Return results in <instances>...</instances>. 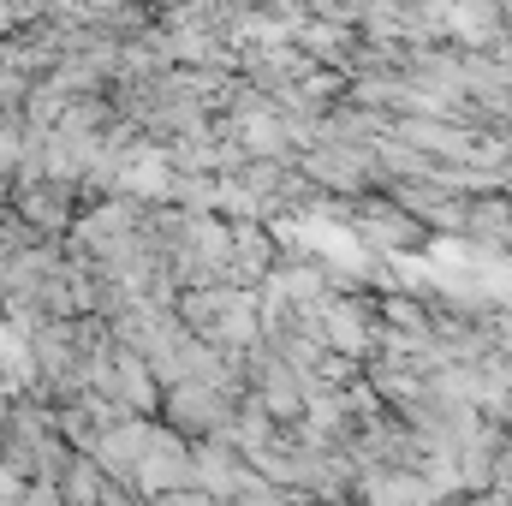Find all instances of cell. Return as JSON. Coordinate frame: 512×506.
I'll return each instance as SVG.
<instances>
[{
    "label": "cell",
    "mask_w": 512,
    "mask_h": 506,
    "mask_svg": "<svg viewBox=\"0 0 512 506\" xmlns=\"http://www.w3.org/2000/svg\"><path fill=\"white\" fill-rule=\"evenodd\" d=\"M149 506H221V501H215L209 489H197V483H191V489H173V495H155Z\"/></svg>",
    "instance_id": "cell-1"
}]
</instances>
